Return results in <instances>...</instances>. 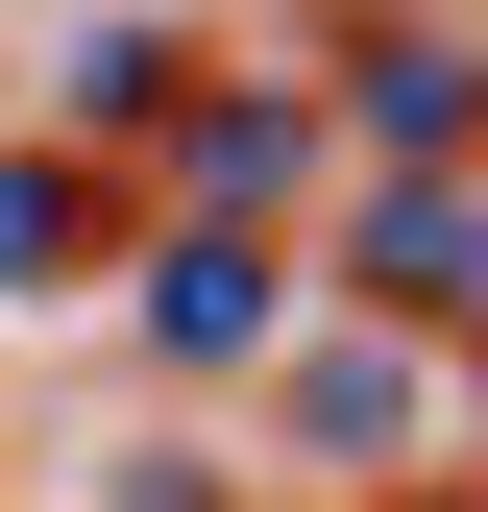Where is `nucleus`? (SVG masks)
<instances>
[{
	"mask_svg": "<svg viewBox=\"0 0 488 512\" xmlns=\"http://www.w3.org/2000/svg\"><path fill=\"white\" fill-rule=\"evenodd\" d=\"M122 342L171 366V391H244V366L293 342V220H122Z\"/></svg>",
	"mask_w": 488,
	"mask_h": 512,
	"instance_id": "f257e3e1",
	"label": "nucleus"
},
{
	"mask_svg": "<svg viewBox=\"0 0 488 512\" xmlns=\"http://www.w3.org/2000/svg\"><path fill=\"white\" fill-rule=\"evenodd\" d=\"M318 171H342L318 74H244V49H220V74H196V98L147 122V220H293Z\"/></svg>",
	"mask_w": 488,
	"mask_h": 512,
	"instance_id": "f03ea898",
	"label": "nucleus"
},
{
	"mask_svg": "<svg viewBox=\"0 0 488 512\" xmlns=\"http://www.w3.org/2000/svg\"><path fill=\"white\" fill-rule=\"evenodd\" d=\"M318 122H342L366 171H464V147H488V49H464V25H342Z\"/></svg>",
	"mask_w": 488,
	"mask_h": 512,
	"instance_id": "7ed1b4c3",
	"label": "nucleus"
},
{
	"mask_svg": "<svg viewBox=\"0 0 488 512\" xmlns=\"http://www.w3.org/2000/svg\"><path fill=\"white\" fill-rule=\"evenodd\" d=\"M342 293L366 317H464L488 293V171H342Z\"/></svg>",
	"mask_w": 488,
	"mask_h": 512,
	"instance_id": "20e7f679",
	"label": "nucleus"
},
{
	"mask_svg": "<svg viewBox=\"0 0 488 512\" xmlns=\"http://www.w3.org/2000/svg\"><path fill=\"white\" fill-rule=\"evenodd\" d=\"M122 220H147V171H122V147H25V122H0V317H25V293H98Z\"/></svg>",
	"mask_w": 488,
	"mask_h": 512,
	"instance_id": "39448f33",
	"label": "nucleus"
},
{
	"mask_svg": "<svg viewBox=\"0 0 488 512\" xmlns=\"http://www.w3.org/2000/svg\"><path fill=\"white\" fill-rule=\"evenodd\" d=\"M269 439H293V464H391V439H415V342H391V317L293 342V366H269Z\"/></svg>",
	"mask_w": 488,
	"mask_h": 512,
	"instance_id": "423d86ee",
	"label": "nucleus"
},
{
	"mask_svg": "<svg viewBox=\"0 0 488 512\" xmlns=\"http://www.w3.org/2000/svg\"><path fill=\"white\" fill-rule=\"evenodd\" d=\"M74 122H171V25H74Z\"/></svg>",
	"mask_w": 488,
	"mask_h": 512,
	"instance_id": "0eeeda50",
	"label": "nucleus"
},
{
	"mask_svg": "<svg viewBox=\"0 0 488 512\" xmlns=\"http://www.w3.org/2000/svg\"><path fill=\"white\" fill-rule=\"evenodd\" d=\"M391 512H488V488H391Z\"/></svg>",
	"mask_w": 488,
	"mask_h": 512,
	"instance_id": "6e6552de",
	"label": "nucleus"
},
{
	"mask_svg": "<svg viewBox=\"0 0 488 512\" xmlns=\"http://www.w3.org/2000/svg\"><path fill=\"white\" fill-rule=\"evenodd\" d=\"M464 317H488V293H464Z\"/></svg>",
	"mask_w": 488,
	"mask_h": 512,
	"instance_id": "1a4fd4ad",
	"label": "nucleus"
}]
</instances>
